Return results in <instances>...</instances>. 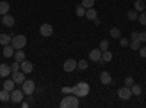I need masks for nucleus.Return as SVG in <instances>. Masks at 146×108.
Instances as JSON below:
<instances>
[{"label":"nucleus","instance_id":"14","mask_svg":"<svg viewBox=\"0 0 146 108\" xmlns=\"http://www.w3.org/2000/svg\"><path fill=\"white\" fill-rule=\"evenodd\" d=\"M15 54V47L12 45V44H7V45H3V56L5 57H13Z\"/></svg>","mask_w":146,"mask_h":108},{"label":"nucleus","instance_id":"12","mask_svg":"<svg viewBox=\"0 0 146 108\" xmlns=\"http://www.w3.org/2000/svg\"><path fill=\"white\" fill-rule=\"evenodd\" d=\"M12 79L15 80V83H18V85H22V82L25 80V73L21 70H18V72H13V75H12Z\"/></svg>","mask_w":146,"mask_h":108},{"label":"nucleus","instance_id":"1","mask_svg":"<svg viewBox=\"0 0 146 108\" xmlns=\"http://www.w3.org/2000/svg\"><path fill=\"white\" fill-rule=\"evenodd\" d=\"M89 85L86 82H79V83H76L75 86L72 88V93L73 95H76L78 98H83V97H86V95L89 93Z\"/></svg>","mask_w":146,"mask_h":108},{"label":"nucleus","instance_id":"9","mask_svg":"<svg viewBox=\"0 0 146 108\" xmlns=\"http://www.w3.org/2000/svg\"><path fill=\"white\" fill-rule=\"evenodd\" d=\"M19 64H21V70H22L23 73H25V75L31 73V72L34 70V66H32V63H31V62H28L27 58L23 60V62H21Z\"/></svg>","mask_w":146,"mask_h":108},{"label":"nucleus","instance_id":"23","mask_svg":"<svg viewBox=\"0 0 146 108\" xmlns=\"http://www.w3.org/2000/svg\"><path fill=\"white\" fill-rule=\"evenodd\" d=\"M145 7H146V5H145L143 0H136V2H135V10H137V12H143Z\"/></svg>","mask_w":146,"mask_h":108},{"label":"nucleus","instance_id":"7","mask_svg":"<svg viewBox=\"0 0 146 108\" xmlns=\"http://www.w3.org/2000/svg\"><path fill=\"white\" fill-rule=\"evenodd\" d=\"M117 95H118V98L120 99H123V101H127L131 98V89L130 86H123V88H120L117 91Z\"/></svg>","mask_w":146,"mask_h":108},{"label":"nucleus","instance_id":"22","mask_svg":"<svg viewBox=\"0 0 146 108\" xmlns=\"http://www.w3.org/2000/svg\"><path fill=\"white\" fill-rule=\"evenodd\" d=\"M15 60L16 62H23V60H25V51H22V50H18V51H15Z\"/></svg>","mask_w":146,"mask_h":108},{"label":"nucleus","instance_id":"13","mask_svg":"<svg viewBox=\"0 0 146 108\" xmlns=\"http://www.w3.org/2000/svg\"><path fill=\"white\" fill-rule=\"evenodd\" d=\"M100 80H101L102 85H111L113 83V78H111V75H110L108 72H102L101 76H100Z\"/></svg>","mask_w":146,"mask_h":108},{"label":"nucleus","instance_id":"11","mask_svg":"<svg viewBox=\"0 0 146 108\" xmlns=\"http://www.w3.org/2000/svg\"><path fill=\"white\" fill-rule=\"evenodd\" d=\"M101 56H102V51L100 48H94L89 51V60H92V62H100Z\"/></svg>","mask_w":146,"mask_h":108},{"label":"nucleus","instance_id":"5","mask_svg":"<svg viewBox=\"0 0 146 108\" xmlns=\"http://www.w3.org/2000/svg\"><path fill=\"white\" fill-rule=\"evenodd\" d=\"M23 91L22 89H13L10 92V101L13 102V104H21L23 101Z\"/></svg>","mask_w":146,"mask_h":108},{"label":"nucleus","instance_id":"36","mask_svg":"<svg viewBox=\"0 0 146 108\" xmlns=\"http://www.w3.org/2000/svg\"><path fill=\"white\" fill-rule=\"evenodd\" d=\"M139 41L140 42H146V31L139 32Z\"/></svg>","mask_w":146,"mask_h":108},{"label":"nucleus","instance_id":"6","mask_svg":"<svg viewBox=\"0 0 146 108\" xmlns=\"http://www.w3.org/2000/svg\"><path fill=\"white\" fill-rule=\"evenodd\" d=\"M78 69V62L75 58H67L66 62L63 63V70L67 72V73H70V72H75Z\"/></svg>","mask_w":146,"mask_h":108},{"label":"nucleus","instance_id":"41","mask_svg":"<svg viewBox=\"0 0 146 108\" xmlns=\"http://www.w3.org/2000/svg\"><path fill=\"white\" fill-rule=\"evenodd\" d=\"M94 23H95V25H100V19L95 18V19H94Z\"/></svg>","mask_w":146,"mask_h":108},{"label":"nucleus","instance_id":"17","mask_svg":"<svg viewBox=\"0 0 146 108\" xmlns=\"http://www.w3.org/2000/svg\"><path fill=\"white\" fill-rule=\"evenodd\" d=\"M9 10H10V5L7 2H0V15H6L9 13Z\"/></svg>","mask_w":146,"mask_h":108},{"label":"nucleus","instance_id":"15","mask_svg":"<svg viewBox=\"0 0 146 108\" xmlns=\"http://www.w3.org/2000/svg\"><path fill=\"white\" fill-rule=\"evenodd\" d=\"M10 72H12V69H10V66H7V64H0V76L2 78H7L9 75H10Z\"/></svg>","mask_w":146,"mask_h":108},{"label":"nucleus","instance_id":"26","mask_svg":"<svg viewBox=\"0 0 146 108\" xmlns=\"http://www.w3.org/2000/svg\"><path fill=\"white\" fill-rule=\"evenodd\" d=\"M94 3H95V0H82V6L85 7V9H91V7H94Z\"/></svg>","mask_w":146,"mask_h":108},{"label":"nucleus","instance_id":"33","mask_svg":"<svg viewBox=\"0 0 146 108\" xmlns=\"http://www.w3.org/2000/svg\"><path fill=\"white\" fill-rule=\"evenodd\" d=\"M133 83H135V79H133L131 76H127V78L124 79V85H126V86H131Z\"/></svg>","mask_w":146,"mask_h":108},{"label":"nucleus","instance_id":"34","mask_svg":"<svg viewBox=\"0 0 146 108\" xmlns=\"http://www.w3.org/2000/svg\"><path fill=\"white\" fill-rule=\"evenodd\" d=\"M118 40H120V45H121V47H129V40H127V38L120 37Z\"/></svg>","mask_w":146,"mask_h":108},{"label":"nucleus","instance_id":"16","mask_svg":"<svg viewBox=\"0 0 146 108\" xmlns=\"http://www.w3.org/2000/svg\"><path fill=\"white\" fill-rule=\"evenodd\" d=\"M3 89L12 92V91L15 89V80H13V79H7V80H5V83H3Z\"/></svg>","mask_w":146,"mask_h":108},{"label":"nucleus","instance_id":"28","mask_svg":"<svg viewBox=\"0 0 146 108\" xmlns=\"http://www.w3.org/2000/svg\"><path fill=\"white\" fill-rule=\"evenodd\" d=\"M127 16H129V19H130V21H137V18H139L137 10H130L129 13H127Z\"/></svg>","mask_w":146,"mask_h":108},{"label":"nucleus","instance_id":"2","mask_svg":"<svg viewBox=\"0 0 146 108\" xmlns=\"http://www.w3.org/2000/svg\"><path fill=\"white\" fill-rule=\"evenodd\" d=\"M60 107L62 108H78L79 107V98L76 97V95H67V97H64L62 99V102H60Z\"/></svg>","mask_w":146,"mask_h":108},{"label":"nucleus","instance_id":"37","mask_svg":"<svg viewBox=\"0 0 146 108\" xmlns=\"http://www.w3.org/2000/svg\"><path fill=\"white\" fill-rule=\"evenodd\" d=\"M139 56L146 58V47H140V48H139Z\"/></svg>","mask_w":146,"mask_h":108},{"label":"nucleus","instance_id":"30","mask_svg":"<svg viewBox=\"0 0 146 108\" xmlns=\"http://www.w3.org/2000/svg\"><path fill=\"white\" fill-rule=\"evenodd\" d=\"M137 21L142 23V25H146V10H143V12H140V15H139V18H137Z\"/></svg>","mask_w":146,"mask_h":108},{"label":"nucleus","instance_id":"38","mask_svg":"<svg viewBox=\"0 0 146 108\" xmlns=\"http://www.w3.org/2000/svg\"><path fill=\"white\" fill-rule=\"evenodd\" d=\"M130 40H139V32H131L130 34Z\"/></svg>","mask_w":146,"mask_h":108},{"label":"nucleus","instance_id":"39","mask_svg":"<svg viewBox=\"0 0 146 108\" xmlns=\"http://www.w3.org/2000/svg\"><path fill=\"white\" fill-rule=\"evenodd\" d=\"M63 93H72V88H62Z\"/></svg>","mask_w":146,"mask_h":108},{"label":"nucleus","instance_id":"4","mask_svg":"<svg viewBox=\"0 0 146 108\" xmlns=\"http://www.w3.org/2000/svg\"><path fill=\"white\" fill-rule=\"evenodd\" d=\"M22 91L25 95H32L35 91V82L31 79H25L22 82Z\"/></svg>","mask_w":146,"mask_h":108},{"label":"nucleus","instance_id":"24","mask_svg":"<svg viewBox=\"0 0 146 108\" xmlns=\"http://www.w3.org/2000/svg\"><path fill=\"white\" fill-rule=\"evenodd\" d=\"M130 89H131V95H136V97L142 93V86L140 85H136V83H133Z\"/></svg>","mask_w":146,"mask_h":108},{"label":"nucleus","instance_id":"3","mask_svg":"<svg viewBox=\"0 0 146 108\" xmlns=\"http://www.w3.org/2000/svg\"><path fill=\"white\" fill-rule=\"evenodd\" d=\"M27 42H28V40H27L25 35H15L10 41V44L15 47V50H22L23 47L27 45Z\"/></svg>","mask_w":146,"mask_h":108},{"label":"nucleus","instance_id":"21","mask_svg":"<svg viewBox=\"0 0 146 108\" xmlns=\"http://www.w3.org/2000/svg\"><path fill=\"white\" fill-rule=\"evenodd\" d=\"M101 58L104 60L105 63H110L113 60V53L111 51H108V50H105V51H102V56H101Z\"/></svg>","mask_w":146,"mask_h":108},{"label":"nucleus","instance_id":"29","mask_svg":"<svg viewBox=\"0 0 146 108\" xmlns=\"http://www.w3.org/2000/svg\"><path fill=\"white\" fill-rule=\"evenodd\" d=\"M85 13H86V9H85L82 5H79V6L76 7V15H78V16H85Z\"/></svg>","mask_w":146,"mask_h":108},{"label":"nucleus","instance_id":"35","mask_svg":"<svg viewBox=\"0 0 146 108\" xmlns=\"http://www.w3.org/2000/svg\"><path fill=\"white\" fill-rule=\"evenodd\" d=\"M10 69H12V72H18V70H21V64H19V62H16V60H15V63L10 66Z\"/></svg>","mask_w":146,"mask_h":108},{"label":"nucleus","instance_id":"19","mask_svg":"<svg viewBox=\"0 0 146 108\" xmlns=\"http://www.w3.org/2000/svg\"><path fill=\"white\" fill-rule=\"evenodd\" d=\"M10 41H12L10 35H7V34H0V44H2V45H7V44H10Z\"/></svg>","mask_w":146,"mask_h":108},{"label":"nucleus","instance_id":"27","mask_svg":"<svg viewBox=\"0 0 146 108\" xmlns=\"http://www.w3.org/2000/svg\"><path fill=\"white\" fill-rule=\"evenodd\" d=\"M140 44H142V42H140L139 40H133L131 42H129V45H130L131 50H139V48H140Z\"/></svg>","mask_w":146,"mask_h":108},{"label":"nucleus","instance_id":"25","mask_svg":"<svg viewBox=\"0 0 146 108\" xmlns=\"http://www.w3.org/2000/svg\"><path fill=\"white\" fill-rule=\"evenodd\" d=\"M110 35H111L113 38H120L121 37V31H120V28H111V31H110Z\"/></svg>","mask_w":146,"mask_h":108},{"label":"nucleus","instance_id":"32","mask_svg":"<svg viewBox=\"0 0 146 108\" xmlns=\"http://www.w3.org/2000/svg\"><path fill=\"white\" fill-rule=\"evenodd\" d=\"M108 45H110L108 40H102V41H101V44H100V50H101V51H105V50H108Z\"/></svg>","mask_w":146,"mask_h":108},{"label":"nucleus","instance_id":"20","mask_svg":"<svg viewBox=\"0 0 146 108\" xmlns=\"http://www.w3.org/2000/svg\"><path fill=\"white\" fill-rule=\"evenodd\" d=\"M9 99H10V92L6 91V89L0 91V101H2V102H7Z\"/></svg>","mask_w":146,"mask_h":108},{"label":"nucleus","instance_id":"10","mask_svg":"<svg viewBox=\"0 0 146 108\" xmlns=\"http://www.w3.org/2000/svg\"><path fill=\"white\" fill-rule=\"evenodd\" d=\"M2 23L5 27H7V28H12L15 25V18L12 16V15H9V13H6V15H3L2 16Z\"/></svg>","mask_w":146,"mask_h":108},{"label":"nucleus","instance_id":"40","mask_svg":"<svg viewBox=\"0 0 146 108\" xmlns=\"http://www.w3.org/2000/svg\"><path fill=\"white\" fill-rule=\"evenodd\" d=\"M21 104H22V107H23V108H28V107H29V104H28V102H23V101H22Z\"/></svg>","mask_w":146,"mask_h":108},{"label":"nucleus","instance_id":"31","mask_svg":"<svg viewBox=\"0 0 146 108\" xmlns=\"http://www.w3.org/2000/svg\"><path fill=\"white\" fill-rule=\"evenodd\" d=\"M78 69L86 70L88 69V62H86V60H80V62H78Z\"/></svg>","mask_w":146,"mask_h":108},{"label":"nucleus","instance_id":"8","mask_svg":"<svg viewBox=\"0 0 146 108\" xmlns=\"http://www.w3.org/2000/svg\"><path fill=\"white\" fill-rule=\"evenodd\" d=\"M40 34L42 35V37H51L53 35V27L50 25V23H42V25L40 27Z\"/></svg>","mask_w":146,"mask_h":108},{"label":"nucleus","instance_id":"18","mask_svg":"<svg viewBox=\"0 0 146 108\" xmlns=\"http://www.w3.org/2000/svg\"><path fill=\"white\" fill-rule=\"evenodd\" d=\"M96 16H98V15H96V10H95L94 7H91V9H86V13H85V18H86V19H89V21H94Z\"/></svg>","mask_w":146,"mask_h":108}]
</instances>
